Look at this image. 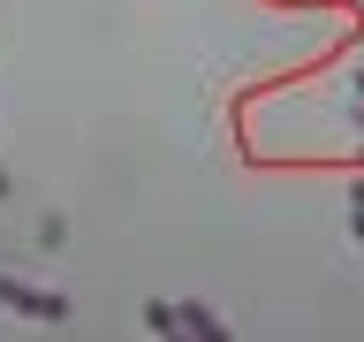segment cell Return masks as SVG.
Returning a JSON list of instances; mask_svg holds the SVG:
<instances>
[{
  "label": "cell",
  "instance_id": "cell-1",
  "mask_svg": "<svg viewBox=\"0 0 364 342\" xmlns=\"http://www.w3.org/2000/svg\"><path fill=\"white\" fill-rule=\"evenodd\" d=\"M0 312H16V319H38V327H61V319H68V296L23 289L16 274H0Z\"/></svg>",
  "mask_w": 364,
  "mask_h": 342
},
{
  "label": "cell",
  "instance_id": "cell-2",
  "mask_svg": "<svg viewBox=\"0 0 364 342\" xmlns=\"http://www.w3.org/2000/svg\"><path fill=\"white\" fill-rule=\"evenodd\" d=\"M175 312H182V327H190V342H235V335L220 327V319L205 312V304H175Z\"/></svg>",
  "mask_w": 364,
  "mask_h": 342
},
{
  "label": "cell",
  "instance_id": "cell-3",
  "mask_svg": "<svg viewBox=\"0 0 364 342\" xmlns=\"http://www.w3.org/2000/svg\"><path fill=\"white\" fill-rule=\"evenodd\" d=\"M144 327H152L159 342H190V327H182V312H175V304H159V296L144 304Z\"/></svg>",
  "mask_w": 364,
  "mask_h": 342
},
{
  "label": "cell",
  "instance_id": "cell-4",
  "mask_svg": "<svg viewBox=\"0 0 364 342\" xmlns=\"http://www.w3.org/2000/svg\"><path fill=\"white\" fill-rule=\"evenodd\" d=\"M349 236H357V251H364V190L349 198Z\"/></svg>",
  "mask_w": 364,
  "mask_h": 342
},
{
  "label": "cell",
  "instance_id": "cell-5",
  "mask_svg": "<svg viewBox=\"0 0 364 342\" xmlns=\"http://www.w3.org/2000/svg\"><path fill=\"white\" fill-rule=\"evenodd\" d=\"M8 190H16V182H8V167H0V198H8Z\"/></svg>",
  "mask_w": 364,
  "mask_h": 342
}]
</instances>
